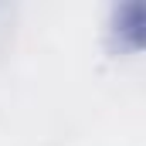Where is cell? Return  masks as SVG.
Returning <instances> with one entry per match:
<instances>
[{"instance_id": "obj_1", "label": "cell", "mask_w": 146, "mask_h": 146, "mask_svg": "<svg viewBox=\"0 0 146 146\" xmlns=\"http://www.w3.org/2000/svg\"><path fill=\"white\" fill-rule=\"evenodd\" d=\"M143 27H146V10L139 0H126L112 10V21H109V34H112V44L115 51H143Z\"/></svg>"}]
</instances>
